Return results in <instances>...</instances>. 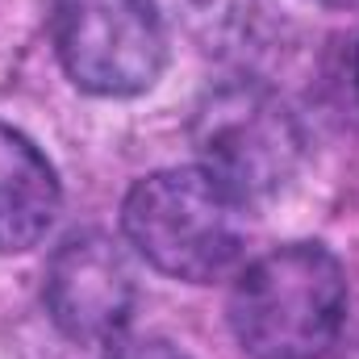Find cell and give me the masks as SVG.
Segmentation results:
<instances>
[{"label": "cell", "mask_w": 359, "mask_h": 359, "mask_svg": "<svg viewBox=\"0 0 359 359\" xmlns=\"http://www.w3.org/2000/svg\"><path fill=\"white\" fill-rule=\"evenodd\" d=\"M347 318V280L326 247L292 243L238 276L230 326L251 359H322Z\"/></svg>", "instance_id": "obj_1"}, {"label": "cell", "mask_w": 359, "mask_h": 359, "mask_svg": "<svg viewBox=\"0 0 359 359\" xmlns=\"http://www.w3.org/2000/svg\"><path fill=\"white\" fill-rule=\"evenodd\" d=\"M121 222L151 268L188 284L222 276L243 247V196L209 168H172L138 180Z\"/></svg>", "instance_id": "obj_2"}, {"label": "cell", "mask_w": 359, "mask_h": 359, "mask_svg": "<svg viewBox=\"0 0 359 359\" xmlns=\"http://www.w3.org/2000/svg\"><path fill=\"white\" fill-rule=\"evenodd\" d=\"M55 46L72 84L96 96L147 92L168 59L155 0H59Z\"/></svg>", "instance_id": "obj_3"}, {"label": "cell", "mask_w": 359, "mask_h": 359, "mask_svg": "<svg viewBox=\"0 0 359 359\" xmlns=\"http://www.w3.org/2000/svg\"><path fill=\"white\" fill-rule=\"evenodd\" d=\"M297 147L301 138L288 109L251 84L213 92L196 117V151L205 155V168L243 201L292 176Z\"/></svg>", "instance_id": "obj_4"}, {"label": "cell", "mask_w": 359, "mask_h": 359, "mask_svg": "<svg viewBox=\"0 0 359 359\" xmlns=\"http://www.w3.org/2000/svg\"><path fill=\"white\" fill-rule=\"evenodd\" d=\"M46 305L72 339L96 343L117 334L134 309V271L121 247L104 234L67 238L46 268Z\"/></svg>", "instance_id": "obj_5"}, {"label": "cell", "mask_w": 359, "mask_h": 359, "mask_svg": "<svg viewBox=\"0 0 359 359\" xmlns=\"http://www.w3.org/2000/svg\"><path fill=\"white\" fill-rule=\"evenodd\" d=\"M59 213V180L46 155L0 121V255L29 251Z\"/></svg>", "instance_id": "obj_6"}, {"label": "cell", "mask_w": 359, "mask_h": 359, "mask_svg": "<svg viewBox=\"0 0 359 359\" xmlns=\"http://www.w3.org/2000/svg\"><path fill=\"white\" fill-rule=\"evenodd\" d=\"M109 359H184L176 347H168V343H159V339H138V343H126V347H117Z\"/></svg>", "instance_id": "obj_7"}, {"label": "cell", "mask_w": 359, "mask_h": 359, "mask_svg": "<svg viewBox=\"0 0 359 359\" xmlns=\"http://www.w3.org/2000/svg\"><path fill=\"white\" fill-rule=\"evenodd\" d=\"M326 4H334V8H355L359 0H326Z\"/></svg>", "instance_id": "obj_8"}, {"label": "cell", "mask_w": 359, "mask_h": 359, "mask_svg": "<svg viewBox=\"0 0 359 359\" xmlns=\"http://www.w3.org/2000/svg\"><path fill=\"white\" fill-rule=\"evenodd\" d=\"M355 92H359V50H355Z\"/></svg>", "instance_id": "obj_9"}]
</instances>
